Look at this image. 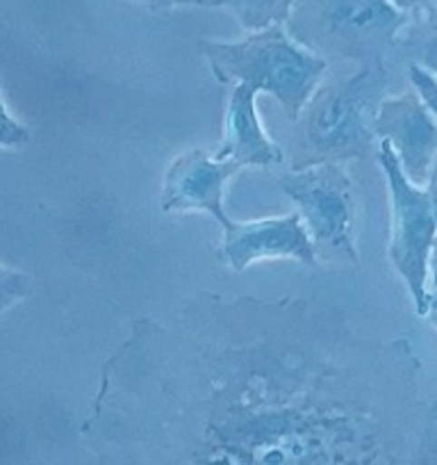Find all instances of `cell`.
I'll return each instance as SVG.
<instances>
[{
  "label": "cell",
  "instance_id": "cell-1",
  "mask_svg": "<svg viewBox=\"0 0 437 465\" xmlns=\"http://www.w3.org/2000/svg\"><path fill=\"white\" fill-rule=\"evenodd\" d=\"M437 418L410 340L301 297L141 317L80 427L98 465H413Z\"/></svg>",
  "mask_w": 437,
  "mask_h": 465
},
{
  "label": "cell",
  "instance_id": "cell-2",
  "mask_svg": "<svg viewBox=\"0 0 437 465\" xmlns=\"http://www.w3.org/2000/svg\"><path fill=\"white\" fill-rule=\"evenodd\" d=\"M392 87L390 64L372 62L346 80L321 83L292 122L289 172L363 160L376 149L374 116Z\"/></svg>",
  "mask_w": 437,
  "mask_h": 465
},
{
  "label": "cell",
  "instance_id": "cell-3",
  "mask_svg": "<svg viewBox=\"0 0 437 465\" xmlns=\"http://www.w3.org/2000/svg\"><path fill=\"white\" fill-rule=\"evenodd\" d=\"M199 48L218 83L269 94L289 124L328 75V64L294 42L285 25L248 33L238 42H200Z\"/></svg>",
  "mask_w": 437,
  "mask_h": 465
},
{
  "label": "cell",
  "instance_id": "cell-4",
  "mask_svg": "<svg viewBox=\"0 0 437 465\" xmlns=\"http://www.w3.org/2000/svg\"><path fill=\"white\" fill-rule=\"evenodd\" d=\"M408 21L387 0H296L285 30L325 64H372L394 55Z\"/></svg>",
  "mask_w": 437,
  "mask_h": 465
},
{
  "label": "cell",
  "instance_id": "cell-5",
  "mask_svg": "<svg viewBox=\"0 0 437 465\" xmlns=\"http://www.w3.org/2000/svg\"><path fill=\"white\" fill-rule=\"evenodd\" d=\"M374 155L390 192L387 258L408 290L414 315L428 317L435 308L431 290L432 253L437 244L435 178L426 185L410 183L385 142H376Z\"/></svg>",
  "mask_w": 437,
  "mask_h": 465
},
{
  "label": "cell",
  "instance_id": "cell-6",
  "mask_svg": "<svg viewBox=\"0 0 437 465\" xmlns=\"http://www.w3.org/2000/svg\"><path fill=\"white\" fill-rule=\"evenodd\" d=\"M280 190L296 203L319 265H358L355 192L345 164H315L280 176Z\"/></svg>",
  "mask_w": 437,
  "mask_h": 465
},
{
  "label": "cell",
  "instance_id": "cell-7",
  "mask_svg": "<svg viewBox=\"0 0 437 465\" xmlns=\"http://www.w3.org/2000/svg\"><path fill=\"white\" fill-rule=\"evenodd\" d=\"M372 128L376 142L390 146L410 183L426 185L435 178L437 112L428 110L417 94L408 89L383 98Z\"/></svg>",
  "mask_w": 437,
  "mask_h": 465
},
{
  "label": "cell",
  "instance_id": "cell-8",
  "mask_svg": "<svg viewBox=\"0 0 437 465\" xmlns=\"http://www.w3.org/2000/svg\"><path fill=\"white\" fill-rule=\"evenodd\" d=\"M221 231L224 235L217 249V258L233 272H244L260 261H296L312 270L319 267L310 235L298 213L251 222L230 219Z\"/></svg>",
  "mask_w": 437,
  "mask_h": 465
},
{
  "label": "cell",
  "instance_id": "cell-9",
  "mask_svg": "<svg viewBox=\"0 0 437 465\" xmlns=\"http://www.w3.org/2000/svg\"><path fill=\"white\" fill-rule=\"evenodd\" d=\"M242 169L203 149L180 153L164 172L160 208L162 213H205L224 228L230 222L226 213V187Z\"/></svg>",
  "mask_w": 437,
  "mask_h": 465
},
{
  "label": "cell",
  "instance_id": "cell-10",
  "mask_svg": "<svg viewBox=\"0 0 437 465\" xmlns=\"http://www.w3.org/2000/svg\"><path fill=\"white\" fill-rule=\"evenodd\" d=\"M239 169H269L285 163V151L267 135L257 112V94L247 84H233L224 116V140L214 151Z\"/></svg>",
  "mask_w": 437,
  "mask_h": 465
},
{
  "label": "cell",
  "instance_id": "cell-11",
  "mask_svg": "<svg viewBox=\"0 0 437 465\" xmlns=\"http://www.w3.org/2000/svg\"><path fill=\"white\" fill-rule=\"evenodd\" d=\"M296 0H214V7H224L244 33L285 25Z\"/></svg>",
  "mask_w": 437,
  "mask_h": 465
},
{
  "label": "cell",
  "instance_id": "cell-12",
  "mask_svg": "<svg viewBox=\"0 0 437 465\" xmlns=\"http://www.w3.org/2000/svg\"><path fill=\"white\" fill-rule=\"evenodd\" d=\"M30 285H33V281L25 272L0 262V312H5L15 303L24 302L30 294Z\"/></svg>",
  "mask_w": 437,
  "mask_h": 465
},
{
  "label": "cell",
  "instance_id": "cell-13",
  "mask_svg": "<svg viewBox=\"0 0 437 465\" xmlns=\"http://www.w3.org/2000/svg\"><path fill=\"white\" fill-rule=\"evenodd\" d=\"M405 78H408L410 92L417 94L419 101L428 107V110L437 112V75L432 69H426L422 64H408L405 66Z\"/></svg>",
  "mask_w": 437,
  "mask_h": 465
},
{
  "label": "cell",
  "instance_id": "cell-14",
  "mask_svg": "<svg viewBox=\"0 0 437 465\" xmlns=\"http://www.w3.org/2000/svg\"><path fill=\"white\" fill-rule=\"evenodd\" d=\"M30 137H33V131L16 122L7 112L5 101H3V83H0V149H24L28 146Z\"/></svg>",
  "mask_w": 437,
  "mask_h": 465
},
{
  "label": "cell",
  "instance_id": "cell-15",
  "mask_svg": "<svg viewBox=\"0 0 437 465\" xmlns=\"http://www.w3.org/2000/svg\"><path fill=\"white\" fill-rule=\"evenodd\" d=\"M405 16H435L437 15V0H387Z\"/></svg>",
  "mask_w": 437,
  "mask_h": 465
},
{
  "label": "cell",
  "instance_id": "cell-16",
  "mask_svg": "<svg viewBox=\"0 0 437 465\" xmlns=\"http://www.w3.org/2000/svg\"><path fill=\"white\" fill-rule=\"evenodd\" d=\"M151 10H176V7H214V0H137Z\"/></svg>",
  "mask_w": 437,
  "mask_h": 465
}]
</instances>
